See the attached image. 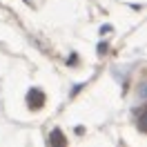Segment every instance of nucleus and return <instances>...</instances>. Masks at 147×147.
<instances>
[{"label": "nucleus", "mask_w": 147, "mask_h": 147, "mask_svg": "<svg viewBox=\"0 0 147 147\" xmlns=\"http://www.w3.org/2000/svg\"><path fill=\"white\" fill-rule=\"evenodd\" d=\"M42 102H45V96H42V92H38V89H31V92L27 94V105L31 107V109H38V107H42Z\"/></svg>", "instance_id": "1"}, {"label": "nucleus", "mask_w": 147, "mask_h": 147, "mask_svg": "<svg viewBox=\"0 0 147 147\" xmlns=\"http://www.w3.org/2000/svg\"><path fill=\"white\" fill-rule=\"evenodd\" d=\"M49 143H51V145H65L67 140H65V136L58 131V129H54V131H51V136H49Z\"/></svg>", "instance_id": "2"}]
</instances>
